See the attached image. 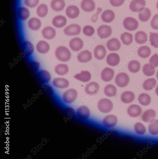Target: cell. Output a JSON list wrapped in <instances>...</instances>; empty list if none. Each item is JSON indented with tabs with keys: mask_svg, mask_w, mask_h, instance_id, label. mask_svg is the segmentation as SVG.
<instances>
[{
	"mask_svg": "<svg viewBox=\"0 0 158 159\" xmlns=\"http://www.w3.org/2000/svg\"><path fill=\"white\" fill-rule=\"evenodd\" d=\"M104 93L108 97H114L116 94L117 88L113 84H108L105 87Z\"/></svg>",
	"mask_w": 158,
	"mask_h": 159,
	"instance_id": "8d00e7d4",
	"label": "cell"
},
{
	"mask_svg": "<svg viewBox=\"0 0 158 159\" xmlns=\"http://www.w3.org/2000/svg\"><path fill=\"white\" fill-rule=\"evenodd\" d=\"M137 53L141 57L146 58L148 57L151 55V49L149 47L147 46H142L138 48Z\"/></svg>",
	"mask_w": 158,
	"mask_h": 159,
	"instance_id": "d6a6232c",
	"label": "cell"
},
{
	"mask_svg": "<svg viewBox=\"0 0 158 159\" xmlns=\"http://www.w3.org/2000/svg\"><path fill=\"white\" fill-rule=\"evenodd\" d=\"M113 105L112 102L107 98H103L99 101L98 104L99 110L103 113H108L113 109Z\"/></svg>",
	"mask_w": 158,
	"mask_h": 159,
	"instance_id": "7a4b0ae2",
	"label": "cell"
},
{
	"mask_svg": "<svg viewBox=\"0 0 158 159\" xmlns=\"http://www.w3.org/2000/svg\"><path fill=\"white\" fill-rule=\"evenodd\" d=\"M150 63L155 68L158 66V55L155 54L150 58L149 61Z\"/></svg>",
	"mask_w": 158,
	"mask_h": 159,
	"instance_id": "816d5d0a",
	"label": "cell"
},
{
	"mask_svg": "<svg viewBox=\"0 0 158 159\" xmlns=\"http://www.w3.org/2000/svg\"><path fill=\"white\" fill-rule=\"evenodd\" d=\"M120 58L116 53L113 52L109 54L106 58L107 63L112 67H115L119 63Z\"/></svg>",
	"mask_w": 158,
	"mask_h": 159,
	"instance_id": "2e32d148",
	"label": "cell"
},
{
	"mask_svg": "<svg viewBox=\"0 0 158 159\" xmlns=\"http://www.w3.org/2000/svg\"><path fill=\"white\" fill-rule=\"evenodd\" d=\"M36 48L37 51L40 53L45 54L49 51L50 49V46L46 42L41 41L37 43Z\"/></svg>",
	"mask_w": 158,
	"mask_h": 159,
	"instance_id": "f546056e",
	"label": "cell"
},
{
	"mask_svg": "<svg viewBox=\"0 0 158 159\" xmlns=\"http://www.w3.org/2000/svg\"><path fill=\"white\" fill-rule=\"evenodd\" d=\"M39 75L42 80L45 83L49 82L51 79V76L50 73L47 71L42 70L39 72Z\"/></svg>",
	"mask_w": 158,
	"mask_h": 159,
	"instance_id": "7dc6e473",
	"label": "cell"
},
{
	"mask_svg": "<svg viewBox=\"0 0 158 159\" xmlns=\"http://www.w3.org/2000/svg\"><path fill=\"white\" fill-rule=\"evenodd\" d=\"M84 45V42L82 39L77 37L71 39L69 43L70 48L75 52H77L82 49Z\"/></svg>",
	"mask_w": 158,
	"mask_h": 159,
	"instance_id": "9c48e42d",
	"label": "cell"
},
{
	"mask_svg": "<svg viewBox=\"0 0 158 159\" xmlns=\"http://www.w3.org/2000/svg\"><path fill=\"white\" fill-rule=\"evenodd\" d=\"M18 15L20 20H25L30 17V12L27 8L22 7H20L18 10Z\"/></svg>",
	"mask_w": 158,
	"mask_h": 159,
	"instance_id": "e575fe53",
	"label": "cell"
},
{
	"mask_svg": "<svg viewBox=\"0 0 158 159\" xmlns=\"http://www.w3.org/2000/svg\"><path fill=\"white\" fill-rule=\"evenodd\" d=\"M57 58L62 62H67L69 61L72 57L71 52L67 47L60 46L58 47L55 51Z\"/></svg>",
	"mask_w": 158,
	"mask_h": 159,
	"instance_id": "6da1fadb",
	"label": "cell"
},
{
	"mask_svg": "<svg viewBox=\"0 0 158 159\" xmlns=\"http://www.w3.org/2000/svg\"><path fill=\"white\" fill-rule=\"evenodd\" d=\"M156 7H157V9H158V2L156 4Z\"/></svg>",
	"mask_w": 158,
	"mask_h": 159,
	"instance_id": "9f6ffc18",
	"label": "cell"
},
{
	"mask_svg": "<svg viewBox=\"0 0 158 159\" xmlns=\"http://www.w3.org/2000/svg\"><path fill=\"white\" fill-rule=\"evenodd\" d=\"M106 49L102 45H98L94 49V55L95 58L98 60H102L106 57Z\"/></svg>",
	"mask_w": 158,
	"mask_h": 159,
	"instance_id": "8fae6325",
	"label": "cell"
},
{
	"mask_svg": "<svg viewBox=\"0 0 158 159\" xmlns=\"http://www.w3.org/2000/svg\"><path fill=\"white\" fill-rule=\"evenodd\" d=\"M151 16L150 10L147 8H145L143 10L139 11V18L141 21L143 22L148 21Z\"/></svg>",
	"mask_w": 158,
	"mask_h": 159,
	"instance_id": "836d02e7",
	"label": "cell"
},
{
	"mask_svg": "<svg viewBox=\"0 0 158 159\" xmlns=\"http://www.w3.org/2000/svg\"><path fill=\"white\" fill-rule=\"evenodd\" d=\"M65 6L64 0H52L50 3L51 9L56 11H62Z\"/></svg>",
	"mask_w": 158,
	"mask_h": 159,
	"instance_id": "d4e9b609",
	"label": "cell"
},
{
	"mask_svg": "<svg viewBox=\"0 0 158 159\" xmlns=\"http://www.w3.org/2000/svg\"><path fill=\"white\" fill-rule=\"evenodd\" d=\"M77 113L79 118L83 119H86L89 117L90 112L86 106L83 105L77 109Z\"/></svg>",
	"mask_w": 158,
	"mask_h": 159,
	"instance_id": "603a6c76",
	"label": "cell"
},
{
	"mask_svg": "<svg viewBox=\"0 0 158 159\" xmlns=\"http://www.w3.org/2000/svg\"><path fill=\"white\" fill-rule=\"evenodd\" d=\"M156 95L158 96V85L156 88Z\"/></svg>",
	"mask_w": 158,
	"mask_h": 159,
	"instance_id": "db71d44e",
	"label": "cell"
},
{
	"mask_svg": "<svg viewBox=\"0 0 158 159\" xmlns=\"http://www.w3.org/2000/svg\"><path fill=\"white\" fill-rule=\"evenodd\" d=\"M67 20L63 16L59 15L55 17L52 20V24L55 27L61 28L66 25Z\"/></svg>",
	"mask_w": 158,
	"mask_h": 159,
	"instance_id": "d6986e66",
	"label": "cell"
},
{
	"mask_svg": "<svg viewBox=\"0 0 158 159\" xmlns=\"http://www.w3.org/2000/svg\"><path fill=\"white\" fill-rule=\"evenodd\" d=\"M53 84L55 87L61 89L67 88L70 85L69 81L63 78H55L53 81Z\"/></svg>",
	"mask_w": 158,
	"mask_h": 159,
	"instance_id": "9a60e30c",
	"label": "cell"
},
{
	"mask_svg": "<svg viewBox=\"0 0 158 159\" xmlns=\"http://www.w3.org/2000/svg\"><path fill=\"white\" fill-rule=\"evenodd\" d=\"M117 122V117L114 115H110L107 116L104 118L102 124L104 126L110 128L115 126Z\"/></svg>",
	"mask_w": 158,
	"mask_h": 159,
	"instance_id": "7c38bea8",
	"label": "cell"
},
{
	"mask_svg": "<svg viewBox=\"0 0 158 159\" xmlns=\"http://www.w3.org/2000/svg\"><path fill=\"white\" fill-rule=\"evenodd\" d=\"M97 32L99 36L102 39H104L110 37L112 34V30L110 26L103 25L100 26Z\"/></svg>",
	"mask_w": 158,
	"mask_h": 159,
	"instance_id": "52a82bcc",
	"label": "cell"
},
{
	"mask_svg": "<svg viewBox=\"0 0 158 159\" xmlns=\"http://www.w3.org/2000/svg\"><path fill=\"white\" fill-rule=\"evenodd\" d=\"M128 68L129 70L131 72L136 73L140 70L141 65L139 62L137 61H131L128 64Z\"/></svg>",
	"mask_w": 158,
	"mask_h": 159,
	"instance_id": "74e56055",
	"label": "cell"
},
{
	"mask_svg": "<svg viewBox=\"0 0 158 159\" xmlns=\"http://www.w3.org/2000/svg\"><path fill=\"white\" fill-rule=\"evenodd\" d=\"M142 71L144 74L148 76L153 75L155 72V67L150 64H145L143 67Z\"/></svg>",
	"mask_w": 158,
	"mask_h": 159,
	"instance_id": "b9f144b4",
	"label": "cell"
},
{
	"mask_svg": "<svg viewBox=\"0 0 158 159\" xmlns=\"http://www.w3.org/2000/svg\"><path fill=\"white\" fill-rule=\"evenodd\" d=\"M156 116L155 111L153 110L150 109L144 113L142 115V119L145 122L151 123L154 120Z\"/></svg>",
	"mask_w": 158,
	"mask_h": 159,
	"instance_id": "4316f807",
	"label": "cell"
},
{
	"mask_svg": "<svg viewBox=\"0 0 158 159\" xmlns=\"http://www.w3.org/2000/svg\"><path fill=\"white\" fill-rule=\"evenodd\" d=\"M56 73L59 75H64L69 71L68 66L64 64H59L56 66L55 68Z\"/></svg>",
	"mask_w": 158,
	"mask_h": 159,
	"instance_id": "1f68e13d",
	"label": "cell"
},
{
	"mask_svg": "<svg viewBox=\"0 0 158 159\" xmlns=\"http://www.w3.org/2000/svg\"><path fill=\"white\" fill-rule=\"evenodd\" d=\"M48 12L47 6L44 4L40 5L36 9V14L37 16L41 18L46 17Z\"/></svg>",
	"mask_w": 158,
	"mask_h": 159,
	"instance_id": "d590c367",
	"label": "cell"
},
{
	"mask_svg": "<svg viewBox=\"0 0 158 159\" xmlns=\"http://www.w3.org/2000/svg\"><path fill=\"white\" fill-rule=\"evenodd\" d=\"M135 40L139 44L145 43L148 40V36L145 32L140 31L137 32L135 35Z\"/></svg>",
	"mask_w": 158,
	"mask_h": 159,
	"instance_id": "4dcf8cb0",
	"label": "cell"
},
{
	"mask_svg": "<svg viewBox=\"0 0 158 159\" xmlns=\"http://www.w3.org/2000/svg\"><path fill=\"white\" fill-rule=\"evenodd\" d=\"M23 49L25 54L30 55L34 52V47L30 42L26 41L23 43Z\"/></svg>",
	"mask_w": 158,
	"mask_h": 159,
	"instance_id": "7bdbcfd3",
	"label": "cell"
},
{
	"mask_svg": "<svg viewBox=\"0 0 158 159\" xmlns=\"http://www.w3.org/2000/svg\"><path fill=\"white\" fill-rule=\"evenodd\" d=\"M121 39L123 44L128 46L132 43L133 36L132 34L126 32L122 34Z\"/></svg>",
	"mask_w": 158,
	"mask_h": 159,
	"instance_id": "f35d334b",
	"label": "cell"
},
{
	"mask_svg": "<svg viewBox=\"0 0 158 159\" xmlns=\"http://www.w3.org/2000/svg\"><path fill=\"white\" fill-rule=\"evenodd\" d=\"M41 34L42 36L47 39H51L56 36V30L50 26H47L42 30Z\"/></svg>",
	"mask_w": 158,
	"mask_h": 159,
	"instance_id": "ac0fdd59",
	"label": "cell"
},
{
	"mask_svg": "<svg viewBox=\"0 0 158 159\" xmlns=\"http://www.w3.org/2000/svg\"><path fill=\"white\" fill-rule=\"evenodd\" d=\"M77 58L79 62L81 63H87L92 59V53L87 50H84L79 53Z\"/></svg>",
	"mask_w": 158,
	"mask_h": 159,
	"instance_id": "e0dca14e",
	"label": "cell"
},
{
	"mask_svg": "<svg viewBox=\"0 0 158 159\" xmlns=\"http://www.w3.org/2000/svg\"><path fill=\"white\" fill-rule=\"evenodd\" d=\"M114 71L112 68L106 67L104 68L101 73V77L105 82H109L113 79L114 75Z\"/></svg>",
	"mask_w": 158,
	"mask_h": 159,
	"instance_id": "30bf717a",
	"label": "cell"
},
{
	"mask_svg": "<svg viewBox=\"0 0 158 159\" xmlns=\"http://www.w3.org/2000/svg\"><path fill=\"white\" fill-rule=\"evenodd\" d=\"M139 103L144 106H147L151 103V99L150 96L148 94L143 93L140 94L138 98Z\"/></svg>",
	"mask_w": 158,
	"mask_h": 159,
	"instance_id": "ab89813d",
	"label": "cell"
},
{
	"mask_svg": "<svg viewBox=\"0 0 158 159\" xmlns=\"http://www.w3.org/2000/svg\"><path fill=\"white\" fill-rule=\"evenodd\" d=\"M125 0H110L112 5L115 7H120L124 3Z\"/></svg>",
	"mask_w": 158,
	"mask_h": 159,
	"instance_id": "f5cc1de1",
	"label": "cell"
},
{
	"mask_svg": "<svg viewBox=\"0 0 158 159\" xmlns=\"http://www.w3.org/2000/svg\"><path fill=\"white\" fill-rule=\"evenodd\" d=\"M115 17L114 12L110 10H105L102 13L101 16L102 20L106 23L112 22L114 20Z\"/></svg>",
	"mask_w": 158,
	"mask_h": 159,
	"instance_id": "484cf974",
	"label": "cell"
},
{
	"mask_svg": "<svg viewBox=\"0 0 158 159\" xmlns=\"http://www.w3.org/2000/svg\"><path fill=\"white\" fill-rule=\"evenodd\" d=\"M100 89L98 84L95 82L88 84L85 88L86 93L90 95H94L98 93Z\"/></svg>",
	"mask_w": 158,
	"mask_h": 159,
	"instance_id": "4fadbf2b",
	"label": "cell"
},
{
	"mask_svg": "<svg viewBox=\"0 0 158 159\" xmlns=\"http://www.w3.org/2000/svg\"><path fill=\"white\" fill-rule=\"evenodd\" d=\"M142 110L138 105L133 104L129 106L127 110V112L129 116L132 117H136L141 114Z\"/></svg>",
	"mask_w": 158,
	"mask_h": 159,
	"instance_id": "44dd1931",
	"label": "cell"
},
{
	"mask_svg": "<svg viewBox=\"0 0 158 159\" xmlns=\"http://www.w3.org/2000/svg\"><path fill=\"white\" fill-rule=\"evenodd\" d=\"M146 5L145 0H132L130 4L129 7L131 11L137 12L143 10Z\"/></svg>",
	"mask_w": 158,
	"mask_h": 159,
	"instance_id": "ba28073f",
	"label": "cell"
},
{
	"mask_svg": "<svg viewBox=\"0 0 158 159\" xmlns=\"http://www.w3.org/2000/svg\"><path fill=\"white\" fill-rule=\"evenodd\" d=\"M24 2L26 6L31 8H33L39 4V0H25Z\"/></svg>",
	"mask_w": 158,
	"mask_h": 159,
	"instance_id": "681fc988",
	"label": "cell"
},
{
	"mask_svg": "<svg viewBox=\"0 0 158 159\" xmlns=\"http://www.w3.org/2000/svg\"><path fill=\"white\" fill-rule=\"evenodd\" d=\"M83 34L87 36H93L95 33L94 28L91 25H87L84 26L83 30Z\"/></svg>",
	"mask_w": 158,
	"mask_h": 159,
	"instance_id": "c3c4849f",
	"label": "cell"
},
{
	"mask_svg": "<svg viewBox=\"0 0 158 159\" xmlns=\"http://www.w3.org/2000/svg\"><path fill=\"white\" fill-rule=\"evenodd\" d=\"M65 13L70 18L75 19L80 15V11L76 6L71 5L68 6L66 10Z\"/></svg>",
	"mask_w": 158,
	"mask_h": 159,
	"instance_id": "ffe728a7",
	"label": "cell"
},
{
	"mask_svg": "<svg viewBox=\"0 0 158 159\" xmlns=\"http://www.w3.org/2000/svg\"><path fill=\"white\" fill-rule=\"evenodd\" d=\"M123 25L126 30L129 31H133L138 28L139 23L134 18L128 17L124 19Z\"/></svg>",
	"mask_w": 158,
	"mask_h": 159,
	"instance_id": "5b68a950",
	"label": "cell"
},
{
	"mask_svg": "<svg viewBox=\"0 0 158 159\" xmlns=\"http://www.w3.org/2000/svg\"><path fill=\"white\" fill-rule=\"evenodd\" d=\"M129 77L127 74L121 72L118 74L115 79V82L116 85L120 88L127 86L129 82Z\"/></svg>",
	"mask_w": 158,
	"mask_h": 159,
	"instance_id": "3957f363",
	"label": "cell"
},
{
	"mask_svg": "<svg viewBox=\"0 0 158 159\" xmlns=\"http://www.w3.org/2000/svg\"><path fill=\"white\" fill-rule=\"evenodd\" d=\"M135 95L130 91L124 92L121 95V99L124 103L127 104L132 102L135 99Z\"/></svg>",
	"mask_w": 158,
	"mask_h": 159,
	"instance_id": "f1b7e54d",
	"label": "cell"
},
{
	"mask_svg": "<svg viewBox=\"0 0 158 159\" xmlns=\"http://www.w3.org/2000/svg\"><path fill=\"white\" fill-rule=\"evenodd\" d=\"M81 28L77 24H72L66 27L63 30L64 34L67 36H73L81 33Z\"/></svg>",
	"mask_w": 158,
	"mask_h": 159,
	"instance_id": "8992f818",
	"label": "cell"
},
{
	"mask_svg": "<svg viewBox=\"0 0 158 159\" xmlns=\"http://www.w3.org/2000/svg\"><path fill=\"white\" fill-rule=\"evenodd\" d=\"M149 130L153 135L158 134V120L156 119L151 122L149 126Z\"/></svg>",
	"mask_w": 158,
	"mask_h": 159,
	"instance_id": "ee69618b",
	"label": "cell"
},
{
	"mask_svg": "<svg viewBox=\"0 0 158 159\" xmlns=\"http://www.w3.org/2000/svg\"><path fill=\"white\" fill-rule=\"evenodd\" d=\"M81 7L84 11L90 12L95 10V4L93 0H83L81 2Z\"/></svg>",
	"mask_w": 158,
	"mask_h": 159,
	"instance_id": "cb8c5ba5",
	"label": "cell"
},
{
	"mask_svg": "<svg viewBox=\"0 0 158 159\" xmlns=\"http://www.w3.org/2000/svg\"><path fill=\"white\" fill-rule=\"evenodd\" d=\"M151 25L152 28L155 30H158V14L153 17Z\"/></svg>",
	"mask_w": 158,
	"mask_h": 159,
	"instance_id": "f907efd6",
	"label": "cell"
},
{
	"mask_svg": "<svg viewBox=\"0 0 158 159\" xmlns=\"http://www.w3.org/2000/svg\"><path fill=\"white\" fill-rule=\"evenodd\" d=\"M108 49L111 51H117L119 50L121 47L120 42L116 38H112L108 41L106 44Z\"/></svg>",
	"mask_w": 158,
	"mask_h": 159,
	"instance_id": "5bb4252c",
	"label": "cell"
},
{
	"mask_svg": "<svg viewBox=\"0 0 158 159\" xmlns=\"http://www.w3.org/2000/svg\"><path fill=\"white\" fill-rule=\"evenodd\" d=\"M149 37L151 45L155 48H158V34L151 32Z\"/></svg>",
	"mask_w": 158,
	"mask_h": 159,
	"instance_id": "f6af8a7d",
	"label": "cell"
},
{
	"mask_svg": "<svg viewBox=\"0 0 158 159\" xmlns=\"http://www.w3.org/2000/svg\"><path fill=\"white\" fill-rule=\"evenodd\" d=\"M29 27L34 31H37L42 26V22L40 20L36 17H33L29 20L28 22Z\"/></svg>",
	"mask_w": 158,
	"mask_h": 159,
	"instance_id": "83f0119b",
	"label": "cell"
},
{
	"mask_svg": "<svg viewBox=\"0 0 158 159\" xmlns=\"http://www.w3.org/2000/svg\"><path fill=\"white\" fill-rule=\"evenodd\" d=\"M156 84V82L155 79L154 78H149L144 82L143 87L145 90H150L154 88Z\"/></svg>",
	"mask_w": 158,
	"mask_h": 159,
	"instance_id": "60d3db41",
	"label": "cell"
},
{
	"mask_svg": "<svg viewBox=\"0 0 158 159\" xmlns=\"http://www.w3.org/2000/svg\"><path fill=\"white\" fill-rule=\"evenodd\" d=\"M77 95V91L74 89H71L65 92L63 95V99L65 102L71 103L76 100Z\"/></svg>",
	"mask_w": 158,
	"mask_h": 159,
	"instance_id": "277c9868",
	"label": "cell"
},
{
	"mask_svg": "<svg viewBox=\"0 0 158 159\" xmlns=\"http://www.w3.org/2000/svg\"><path fill=\"white\" fill-rule=\"evenodd\" d=\"M91 73L88 71H82L80 73L76 74L74 78L77 80L84 83L89 82L91 79Z\"/></svg>",
	"mask_w": 158,
	"mask_h": 159,
	"instance_id": "7402d4cb",
	"label": "cell"
},
{
	"mask_svg": "<svg viewBox=\"0 0 158 159\" xmlns=\"http://www.w3.org/2000/svg\"><path fill=\"white\" fill-rule=\"evenodd\" d=\"M156 77L157 79L158 80V70L157 71V73H156Z\"/></svg>",
	"mask_w": 158,
	"mask_h": 159,
	"instance_id": "11a10c76",
	"label": "cell"
},
{
	"mask_svg": "<svg viewBox=\"0 0 158 159\" xmlns=\"http://www.w3.org/2000/svg\"><path fill=\"white\" fill-rule=\"evenodd\" d=\"M134 129L136 133L140 135L144 134L146 131L145 127L141 123H136L134 126Z\"/></svg>",
	"mask_w": 158,
	"mask_h": 159,
	"instance_id": "bcb514c9",
	"label": "cell"
}]
</instances>
